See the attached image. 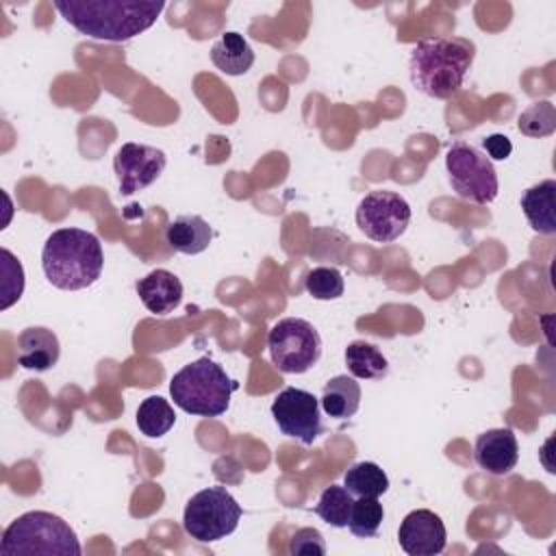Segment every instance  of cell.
I'll return each mask as SVG.
<instances>
[{"mask_svg": "<svg viewBox=\"0 0 556 556\" xmlns=\"http://www.w3.org/2000/svg\"><path fill=\"white\" fill-rule=\"evenodd\" d=\"M2 274H4V280H2V304H0V308L4 311L15 300H20L22 291H24L22 263L7 248H2Z\"/></svg>", "mask_w": 556, "mask_h": 556, "instance_id": "27", "label": "cell"}, {"mask_svg": "<svg viewBox=\"0 0 556 556\" xmlns=\"http://www.w3.org/2000/svg\"><path fill=\"white\" fill-rule=\"evenodd\" d=\"M137 295L150 313L167 315L182 300V282L169 269H152L137 282Z\"/></svg>", "mask_w": 556, "mask_h": 556, "instance_id": "15", "label": "cell"}, {"mask_svg": "<svg viewBox=\"0 0 556 556\" xmlns=\"http://www.w3.org/2000/svg\"><path fill=\"white\" fill-rule=\"evenodd\" d=\"M165 152L154 146L143 143H124L115 159L113 169L119 182V193L130 195L135 191H141L150 187L165 169Z\"/></svg>", "mask_w": 556, "mask_h": 556, "instance_id": "11", "label": "cell"}, {"mask_svg": "<svg viewBox=\"0 0 556 556\" xmlns=\"http://www.w3.org/2000/svg\"><path fill=\"white\" fill-rule=\"evenodd\" d=\"M343 486L352 493V497H380L389 489V478L380 465L361 460L345 471Z\"/></svg>", "mask_w": 556, "mask_h": 556, "instance_id": "21", "label": "cell"}, {"mask_svg": "<svg viewBox=\"0 0 556 556\" xmlns=\"http://www.w3.org/2000/svg\"><path fill=\"white\" fill-rule=\"evenodd\" d=\"M61 356L59 337L43 326H28L17 337V363L24 369L48 371Z\"/></svg>", "mask_w": 556, "mask_h": 556, "instance_id": "14", "label": "cell"}, {"mask_svg": "<svg viewBox=\"0 0 556 556\" xmlns=\"http://www.w3.org/2000/svg\"><path fill=\"white\" fill-rule=\"evenodd\" d=\"M2 556H80L83 547L76 532L65 519L46 510H28L20 515L2 534Z\"/></svg>", "mask_w": 556, "mask_h": 556, "instance_id": "5", "label": "cell"}, {"mask_svg": "<svg viewBox=\"0 0 556 556\" xmlns=\"http://www.w3.org/2000/svg\"><path fill=\"white\" fill-rule=\"evenodd\" d=\"M306 291L315 300H337L343 295V276L337 267H315L306 274L304 280Z\"/></svg>", "mask_w": 556, "mask_h": 556, "instance_id": "26", "label": "cell"}, {"mask_svg": "<svg viewBox=\"0 0 556 556\" xmlns=\"http://www.w3.org/2000/svg\"><path fill=\"white\" fill-rule=\"evenodd\" d=\"M135 419L141 434L150 439H161L174 428L176 413L167 400H163L161 395H150L139 404Z\"/></svg>", "mask_w": 556, "mask_h": 556, "instance_id": "22", "label": "cell"}, {"mask_svg": "<svg viewBox=\"0 0 556 556\" xmlns=\"http://www.w3.org/2000/svg\"><path fill=\"white\" fill-rule=\"evenodd\" d=\"M239 384L213 358L202 356L169 380V395L174 404L198 417H219L230 406V395Z\"/></svg>", "mask_w": 556, "mask_h": 556, "instance_id": "4", "label": "cell"}, {"mask_svg": "<svg viewBox=\"0 0 556 556\" xmlns=\"http://www.w3.org/2000/svg\"><path fill=\"white\" fill-rule=\"evenodd\" d=\"M476 48L463 37H426L410 50L408 74L417 91L434 100L452 98L473 65Z\"/></svg>", "mask_w": 556, "mask_h": 556, "instance_id": "2", "label": "cell"}, {"mask_svg": "<svg viewBox=\"0 0 556 556\" xmlns=\"http://www.w3.org/2000/svg\"><path fill=\"white\" fill-rule=\"evenodd\" d=\"M410 224V204L395 191H369L356 206V226L378 243L400 239Z\"/></svg>", "mask_w": 556, "mask_h": 556, "instance_id": "9", "label": "cell"}, {"mask_svg": "<svg viewBox=\"0 0 556 556\" xmlns=\"http://www.w3.org/2000/svg\"><path fill=\"white\" fill-rule=\"evenodd\" d=\"M241 519V506L224 486H208L189 497L182 513L185 532L200 541L213 543L232 534Z\"/></svg>", "mask_w": 556, "mask_h": 556, "instance_id": "7", "label": "cell"}, {"mask_svg": "<svg viewBox=\"0 0 556 556\" xmlns=\"http://www.w3.org/2000/svg\"><path fill=\"white\" fill-rule=\"evenodd\" d=\"M41 267L48 282L56 289H87L102 274V243L89 230L59 228L43 243Z\"/></svg>", "mask_w": 556, "mask_h": 556, "instance_id": "3", "label": "cell"}, {"mask_svg": "<svg viewBox=\"0 0 556 556\" xmlns=\"http://www.w3.org/2000/svg\"><path fill=\"white\" fill-rule=\"evenodd\" d=\"M271 363L282 374H304L321 356V337L315 326L300 317H285L267 334Z\"/></svg>", "mask_w": 556, "mask_h": 556, "instance_id": "8", "label": "cell"}, {"mask_svg": "<svg viewBox=\"0 0 556 556\" xmlns=\"http://www.w3.org/2000/svg\"><path fill=\"white\" fill-rule=\"evenodd\" d=\"M473 458L491 476H506L519 460V443L510 428H491L476 439Z\"/></svg>", "mask_w": 556, "mask_h": 556, "instance_id": "13", "label": "cell"}, {"mask_svg": "<svg viewBox=\"0 0 556 556\" xmlns=\"http://www.w3.org/2000/svg\"><path fill=\"white\" fill-rule=\"evenodd\" d=\"M519 130L526 137H547L556 130V109L549 100L532 102L517 119Z\"/></svg>", "mask_w": 556, "mask_h": 556, "instance_id": "25", "label": "cell"}, {"mask_svg": "<svg viewBox=\"0 0 556 556\" xmlns=\"http://www.w3.org/2000/svg\"><path fill=\"white\" fill-rule=\"evenodd\" d=\"M397 541L408 556H434L445 549L447 530L437 513L417 508L402 519Z\"/></svg>", "mask_w": 556, "mask_h": 556, "instance_id": "12", "label": "cell"}, {"mask_svg": "<svg viewBox=\"0 0 556 556\" xmlns=\"http://www.w3.org/2000/svg\"><path fill=\"white\" fill-rule=\"evenodd\" d=\"M289 554L291 556H324L326 554V541L319 530L315 528H300L289 539Z\"/></svg>", "mask_w": 556, "mask_h": 556, "instance_id": "28", "label": "cell"}, {"mask_svg": "<svg viewBox=\"0 0 556 556\" xmlns=\"http://www.w3.org/2000/svg\"><path fill=\"white\" fill-rule=\"evenodd\" d=\"M213 239V230L206 219L200 215H178L165 228V241L172 250L180 254H200L208 248Z\"/></svg>", "mask_w": 556, "mask_h": 556, "instance_id": "16", "label": "cell"}, {"mask_svg": "<svg viewBox=\"0 0 556 556\" xmlns=\"http://www.w3.org/2000/svg\"><path fill=\"white\" fill-rule=\"evenodd\" d=\"M554 195H556V180H552V178L541 180L539 185L526 189L521 195V211H523L530 228L539 235L556 232Z\"/></svg>", "mask_w": 556, "mask_h": 556, "instance_id": "17", "label": "cell"}, {"mask_svg": "<svg viewBox=\"0 0 556 556\" xmlns=\"http://www.w3.org/2000/svg\"><path fill=\"white\" fill-rule=\"evenodd\" d=\"M384 519V508L378 497H356L352 504L348 528L358 539H371L378 534Z\"/></svg>", "mask_w": 556, "mask_h": 556, "instance_id": "24", "label": "cell"}, {"mask_svg": "<svg viewBox=\"0 0 556 556\" xmlns=\"http://www.w3.org/2000/svg\"><path fill=\"white\" fill-rule=\"evenodd\" d=\"M345 367L358 380H380L389 374L384 354L367 341H352L345 348Z\"/></svg>", "mask_w": 556, "mask_h": 556, "instance_id": "20", "label": "cell"}, {"mask_svg": "<svg viewBox=\"0 0 556 556\" xmlns=\"http://www.w3.org/2000/svg\"><path fill=\"white\" fill-rule=\"evenodd\" d=\"M482 146H484V154L491 159V161H506L513 152V143L506 135H500V132H493L489 137L482 139Z\"/></svg>", "mask_w": 556, "mask_h": 556, "instance_id": "29", "label": "cell"}, {"mask_svg": "<svg viewBox=\"0 0 556 556\" xmlns=\"http://www.w3.org/2000/svg\"><path fill=\"white\" fill-rule=\"evenodd\" d=\"M54 9L78 33L122 43L148 30L165 9L161 0H56Z\"/></svg>", "mask_w": 556, "mask_h": 556, "instance_id": "1", "label": "cell"}, {"mask_svg": "<svg viewBox=\"0 0 556 556\" xmlns=\"http://www.w3.org/2000/svg\"><path fill=\"white\" fill-rule=\"evenodd\" d=\"M271 417L285 437L298 439L304 445H313L324 432L319 400L304 389H282L271 402Z\"/></svg>", "mask_w": 556, "mask_h": 556, "instance_id": "10", "label": "cell"}, {"mask_svg": "<svg viewBox=\"0 0 556 556\" xmlns=\"http://www.w3.org/2000/svg\"><path fill=\"white\" fill-rule=\"evenodd\" d=\"M445 172L452 191L473 204H489L497 198V172L493 161L471 143L456 141L445 152Z\"/></svg>", "mask_w": 556, "mask_h": 556, "instance_id": "6", "label": "cell"}, {"mask_svg": "<svg viewBox=\"0 0 556 556\" xmlns=\"http://www.w3.org/2000/svg\"><path fill=\"white\" fill-rule=\"evenodd\" d=\"M213 65L226 76H241L254 65V50L243 35L226 30L211 48Z\"/></svg>", "mask_w": 556, "mask_h": 556, "instance_id": "18", "label": "cell"}, {"mask_svg": "<svg viewBox=\"0 0 556 556\" xmlns=\"http://www.w3.org/2000/svg\"><path fill=\"white\" fill-rule=\"evenodd\" d=\"M319 404L328 417L350 419L361 406V384L354 376H334L324 384Z\"/></svg>", "mask_w": 556, "mask_h": 556, "instance_id": "19", "label": "cell"}, {"mask_svg": "<svg viewBox=\"0 0 556 556\" xmlns=\"http://www.w3.org/2000/svg\"><path fill=\"white\" fill-rule=\"evenodd\" d=\"M354 497L343 484H330L321 491L315 513L332 528H348Z\"/></svg>", "mask_w": 556, "mask_h": 556, "instance_id": "23", "label": "cell"}]
</instances>
